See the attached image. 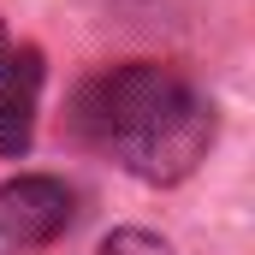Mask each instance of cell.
<instances>
[{
    "mask_svg": "<svg viewBox=\"0 0 255 255\" xmlns=\"http://www.w3.org/2000/svg\"><path fill=\"white\" fill-rule=\"evenodd\" d=\"M190 83L172 71V65H119V71H107V77H95L83 95H77V119H83V130L89 136H101L107 148L113 142H125L136 125H148L172 95H184Z\"/></svg>",
    "mask_w": 255,
    "mask_h": 255,
    "instance_id": "7a4b0ae2",
    "label": "cell"
},
{
    "mask_svg": "<svg viewBox=\"0 0 255 255\" xmlns=\"http://www.w3.org/2000/svg\"><path fill=\"white\" fill-rule=\"evenodd\" d=\"M101 255H172V244L154 238V232H142V226H125V232H113L101 244Z\"/></svg>",
    "mask_w": 255,
    "mask_h": 255,
    "instance_id": "8992f818",
    "label": "cell"
},
{
    "mask_svg": "<svg viewBox=\"0 0 255 255\" xmlns=\"http://www.w3.org/2000/svg\"><path fill=\"white\" fill-rule=\"evenodd\" d=\"M36 83H42V60H36V48H12L6 36H0V95H36Z\"/></svg>",
    "mask_w": 255,
    "mask_h": 255,
    "instance_id": "277c9868",
    "label": "cell"
},
{
    "mask_svg": "<svg viewBox=\"0 0 255 255\" xmlns=\"http://www.w3.org/2000/svg\"><path fill=\"white\" fill-rule=\"evenodd\" d=\"M71 226V190L48 172L30 178H6L0 184V255H24L54 244Z\"/></svg>",
    "mask_w": 255,
    "mask_h": 255,
    "instance_id": "3957f363",
    "label": "cell"
},
{
    "mask_svg": "<svg viewBox=\"0 0 255 255\" xmlns=\"http://www.w3.org/2000/svg\"><path fill=\"white\" fill-rule=\"evenodd\" d=\"M24 148H30V101L0 95V154H24Z\"/></svg>",
    "mask_w": 255,
    "mask_h": 255,
    "instance_id": "5b68a950",
    "label": "cell"
},
{
    "mask_svg": "<svg viewBox=\"0 0 255 255\" xmlns=\"http://www.w3.org/2000/svg\"><path fill=\"white\" fill-rule=\"evenodd\" d=\"M208 142H214V107L196 89H184L148 125H136L125 142H113V154L125 160L142 184H178V178H190L196 166H202Z\"/></svg>",
    "mask_w": 255,
    "mask_h": 255,
    "instance_id": "6da1fadb",
    "label": "cell"
}]
</instances>
